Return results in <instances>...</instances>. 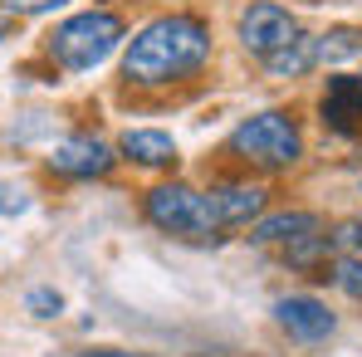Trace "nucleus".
I'll return each instance as SVG.
<instances>
[{"mask_svg": "<svg viewBox=\"0 0 362 357\" xmlns=\"http://www.w3.org/2000/svg\"><path fill=\"white\" fill-rule=\"evenodd\" d=\"M211 59V30L196 15H162L127 40L122 74L132 83H172Z\"/></svg>", "mask_w": 362, "mask_h": 357, "instance_id": "1", "label": "nucleus"}, {"mask_svg": "<svg viewBox=\"0 0 362 357\" xmlns=\"http://www.w3.org/2000/svg\"><path fill=\"white\" fill-rule=\"evenodd\" d=\"M118 40H122V20L113 10H83V15H69L49 35V59L59 69L83 74V69H98L118 49Z\"/></svg>", "mask_w": 362, "mask_h": 357, "instance_id": "2", "label": "nucleus"}, {"mask_svg": "<svg viewBox=\"0 0 362 357\" xmlns=\"http://www.w3.org/2000/svg\"><path fill=\"white\" fill-rule=\"evenodd\" d=\"M230 147L240 152L245 162L269 167V172H284V167H294L303 157L299 127L284 118V113H255V118H245L235 127V137H230Z\"/></svg>", "mask_w": 362, "mask_h": 357, "instance_id": "3", "label": "nucleus"}, {"mask_svg": "<svg viewBox=\"0 0 362 357\" xmlns=\"http://www.w3.org/2000/svg\"><path fill=\"white\" fill-rule=\"evenodd\" d=\"M147 221L157 226V230H167V235H181V240H216V216H211V201L201 196V191H191V186H157V191H147Z\"/></svg>", "mask_w": 362, "mask_h": 357, "instance_id": "4", "label": "nucleus"}, {"mask_svg": "<svg viewBox=\"0 0 362 357\" xmlns=\"http://www.w3.org/2000/svg\"><path fill=\"white\" fill-rule=\"evenodd\" d=\"M294 40H299V20H294L284 5L259 0V5H250L240 15V45L255 59H269V54H279V49L294 45Z\"/></svg>", "mask_w": 362, "mask_h": 357, "instance_id": "5", "label": "nucleus"}, {"mask_svg": "<svg viewBox=\"0 0 362 357\" xmlns=\"http://www.w3.org/2000/svg\"><path fill=\"white\" fill-rule=\"evenodd\" d=\"M49 167L59 172V177H78V181H88V177H103L108 167H113V152H108V142H98V137H64L59 147L49 152Z\"/></svg>", "mask_w": 362, "mask_h": 357, "instance_id": "6", "label": "nucleus"}, {"mask_svg": "<svg viewBox=\"0 0 362 357\" xmlns=\"http://www.w3.org/2000/svg\"><path fill=\"white\" fill-rule=\"evenodd\" d=\"M274 318L289 328V338H299V343H323L328 333H333V313H328V303H318L313 294H289L274 303Z\"/></svg>", "mask_w": 362, "mask_h": 357, "instance_id": "7", "label": "nucleus"}, {"mask_svg": "<svg viewBox=\"0 0 362 357\" xmlns=\"http://www.w3.org/2000/svg\"><path fill=\"white\" fill-rule=\"evenodd\" d=\"M323 122L343 137H362V78H328V93H323Z\"/></svg>", "mask_w": 362, "mask_h": 357, "instance_id": "8", "label": "nucleus"}, {"mask_svg": "<svg viewBox=\"0 0 362 357\" xmlns=\"http://www.w3.org/2000/svg\"><path fill=\"white\" fill-rule=\"evenodd\" d=\"M206 201H211V216H216L221 230H226V226H250V221L264 211V191H259V186H221V191H211Z\"/></svg>", "mask_w": 362, "mask_h": 357, "instance_id": "9", "label": "nucleus"}, {"mask_svg": "<svg viewBox=\"0 0 362 357\" xmlns=\"http://www.w3.org/2000/svg\"><path fill=\"white\" fill-rule=\"evenodd\" d=\"M122 157L137 162V167H172L177 162V142L167 132H157V127H137V132L122 137Z\"/></svg>", "mask_w": 362, "mask_h": 357, "instance_id": "10", "label": "nucleus"}, {"mask_svg": "<svg viewBox=\"0 0 362 357\" xmlns=\"http://www.w3.org/2000/svg\"><path fill=\"white\" fill-rule=\"evenodd\" d=\"M303 235H318V216L313 211H284V216H269V221H259L255 226V240L259 245H294Z\"/></svg>", "mask_w": 362, "mask_h": 357, "instance_id": "11", "label": "nucleus"}, {"mask_svg": "<svg viewBox=\"0 0 362 357\" xmlns=\"http://www.w3.org/2000/svg\"><path fill=\"white\" fill-rule=\"evenodd\" d=\"M362 54V30H328V35H318L313 40V64H338V59H353Z\"/></svg>", "mask_w": 362, "mask_h": 357, "instance_id": "12", "label": "nucleus"}, {"mask_svg": "<svg viewBox=\"0 0 362 357\" xmlns=\"http://www.w3.org/2000/svg\"><path fill=\"white\" fill-rule=\"evenodd\" d=\"M264 69L274 74V78H299V74H308L313 69V40H294V45H284L279 54H269L264 59Z\"/></svg>", "mask_w": 362, "mask_h": 357, "instance_id": "13", "label": "nucleus"}, {"mask_svg": "<svg viewBox=\"0 0 362 357\" xmlns=\"http://www.w3.org/2000/svg\"><path fill=\"white\" fill-rule=\"evenodd\" d=\"M338 289L362 298V259H338Z\"/></svg>", "mask_w": 362, "mask_h": 357, "instance_id": "14", "label": "nucleus"}, {"mask_svg": "<svg viewBox=\"0 0 362 357\" xmlns=\"http://www.w3.org/2000/svg\"><path fill=\"white\" fill-rule=\"evenodd\" d=\"M64 0H0V10L5 15H49V10H59Z\"/></svg>", "mask_w": 362, "mask_h": 357, "instance_id": "15", "label": "nucleus"}, {"mask_svg": "<svg viewBox=\"0 0 362 357\" xmlns=\"http://www.w3.org/2000/svg\"><path fill=\"white\" fill-rule=\"evenodd\" d=\"M59 308H64V298L54 294V289H35V294H30V313H35V318H54Z\"/></svg>", "mask_w": 362, "mask_h": 357, "instance_id": "16", "label": "nucleus"}, {"mask_svg": "<svg viewBox=\"0 0 362 357\" xmlns=\"http://www.w3.org/2000/svg\"><path fill=\"white\" fill-rule=\"evenodd\" d=\"M30 201H25V191L20 186H0V216H20Z\"/></svg>", "mask_w": 362, "mask_h": 357, "instance_id": "17", "label": "nucleus"}, {"mask_svg": "<svg viewBox=\"0 0 362 357\" xmlns=\"http://www.w3.org/2000/svg\"><path fill=\"white\" fill-rule=\"evenodd\" d=\"M333 245H362V221H348V226L333 235Z\"/></svg>", "mask_w": 362, "mask_h": 357, "instance_id": "18", "label": "nucleus"}, {"mask_svg": "<svg viewBox=\"0 0 362 357\" xmlns=\"http://www.w3.org/2000/svg\"><path fill=\"white\" fill-rule=\"evenodd\" d=\"M83 357H147V353H113V348H103V353H83Z\"/></svg>", "mask_w": 362, "mask_h": 357, "instance_id": "19", "label": "nucleus"}, {"mask_svg": "<svg viewBox=\"0 0 362 357\" xmlns=\"http://www.w3.org/2000/svg\"><path fill=\"white\" fill-rule=\"evenodd\" d=\"M0 40H10V20L5 15H0Z\"/></svg>", "mask_w": 362, "mask_h": 357, "instance_id": "20", "label": "nucleus"}]
</instances>
